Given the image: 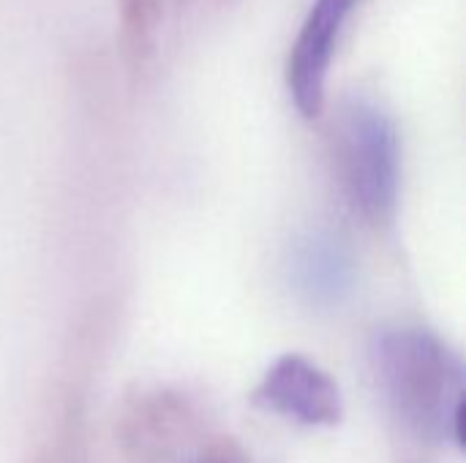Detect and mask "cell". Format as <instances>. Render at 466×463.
Instances as JSON below:
<instances>
[{
  "instance_id": "obj_1",
  "label": "cell",
  "mask_w": 466,
  "mask_h": 463,
  "mask_svg": "<svg viewBox=\"0 0 466 463\" xmlns=\"http://www.w3.org/2000/svg\"><path fill=\"white\" fill-rule=\"evenodd\" d=\"M374 368L404 426L431 445L464 448V363L431 330L393 327L374 341Z\"/></svg>"
},
{
  "instance_id": "obj_2",
  "label": "cell",
  "mask_w": 466,
  "mask_h": 463,
  "mask_svg": "<svg viewBox=\"0 0 466 463\" xmlns=\"http://www.w3.org/2000/svg\"><path fill=\"white\" fill-rule=\"evenodd\" d=\"M333 158L347 202L369 224H388L399 205L401 136L390 112L371 96L341 98L333 120Z\"/></svg>"
},
{
  "instance_id": "obj_3",
  "label": "cell",
  "mask_w": 466,
  "mask_h": 463,
  "mask_svg": "<svg viewBox=\"0 0 466 463\" xmlns=\"http://www.w3.org/2000/svg\"><path fill=\"white\" fill-rule=\"evenodd\" d=\"M358 0H314L287 60V90L300 117L314 120L325 109L328 76L339 41Z\"/></svg>"
},
{
  "instance_id": "obj_4",
  "label": "cell",
  "mask_w": 466,
  "mask_h": 463,
  "mask_svg": "<svg viewBox=\"0 0 466 463\" xmlns=\"http://www.w3.org/2000/svg\"><path fill=\"white\" fill-rule=\"evenodd\" d=\"M251 398L265 412L309 428H333L344 418V398L336 379L298 352L276 357Z\"/></svg>"
},
{
  "instance_id": "obj_5",
  "label": "cell",
  "mask_w": 466,
  "mask_h": 463,
  "mask_svg": "<svg viewBox=\"0 0 466 463\" xmlns=\"http://www.w3.org/2000/svg\"><path fill=\"white\" fill-rule=\"evenodd\" d=\"M289 281L306 303L330 308L350 297L355 259L347 243L333 232H309L292 248Z\"/></svg>"
},
{
  "instance_id": "obj_6",
  "label": "cell",
  "mask_w": 466,
  "mask_h": 463,
  "mask_svg": "<svg viewBox=\"0 0 466 463\" xmlns=\"http://www.w3.org/2000/svg\"><path fill=\"white\" fill-rule=\"evenodd\" d=\"M164 0H120V35L128 60L145 63L153 55Z\"/></svg>"
},
{
  "instance_id": "obj_7",
  "label": "cell",
  "mask_w": 466,
  "mask_h": 463,
  "mask_svg": "<svg viewBox=\"0 0 466 463\" xmlns=\"http://www.w3.org/2000/svg\"><path fill=\"white\" fill-rule=\"evenodd\" d=\"M183 463H251V458L232 442H213L188 456Z\"/></svg>"
}]
</instances>
